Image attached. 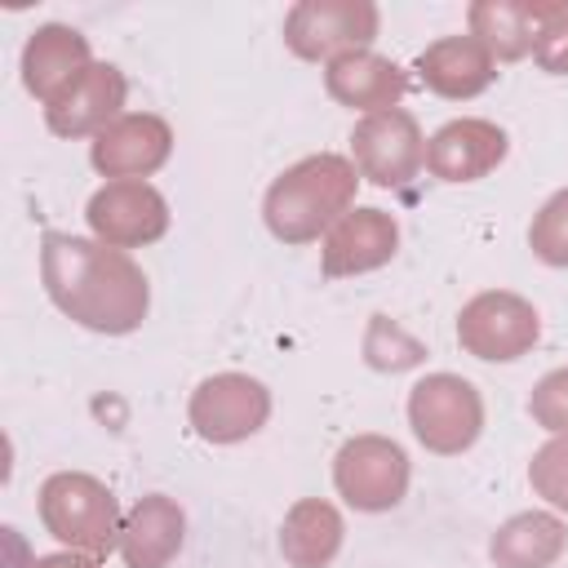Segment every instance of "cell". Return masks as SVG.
I'll return each mask as SVG.
<instances>
[{
  "label": "cell",
  "instance_id": "cell-24",
  "mask_svg": "<svg viewBox=\"0 0 568 568\" xmlns=\"http://www.w3.org/2000/svg\"><path fill=\"white\" fill-rule=\"evenodd\" d=\"M528 484L537 488V497H546L555 510H568V435H555L550 444H541L528 462Z\"/></svg>",
  "mask_w": 568,
  "mask_h": 568
},
{
  "label": "cell",
  "instance_id": "cell-12",
  "mask_svg": "<svg viewBox=\"0 0 568 568\" xmlns=\"http://www.w3.org/2000/svg\"><path fill=\"white\" fill-rule=\"evenodd\" d=\"M124 93H129L124 71L111 67V62H93L62 98H53V102L44 106V124H49L58 138H84V133L98 138L111 120H120Z\"/></svg>",
  "mask_w": 568,
  "mask_h": 568
},
{
  "label": "cell",
  "instance_id": "cell-9",
  "mask_svg": "<svg viewBox=\"0 0 568 568\" xmlns=\"http://www.w3.org/2000/svg\"><path fill=\"white\" fill-rule=\"evenodd\" d=\"M351 155L359 178H368L373 186H408L426 164V138L408 111L390 106V111L364 115L351 129Z\"/></svg>",
  "mask_w": 568,
  "mask_h": 568
},
{
  "label": "cell",
  "instance_id": "cell-25",
  "mask_svg": "<svg viewBox=\"0 0 568 568\" xmlns=\"http://www.w3.org/2000/svg\"><path fill=\"white\" fill-rule=\"evenodd\" d=\"M528 413H532L537 426H546L555 435H568V368H555L532 386Z\"/></svg>",
  "mask_w": 568,
  "mask_h": 568
},
{
  "label": "cell",
  "instance_id": "cell-20",
  "mask_svg": "<svg viewBox=\"0 0 568 568\" xmlns=\"http://www.w3.org/2000/svg\"><path fill=\"white\" fill-rule=\"evenodd\" d=\"M342 515L337 506L320 501V497H302L288 506L284 524H280V550L293 568H328L333 555L342 550Z\"/></svg>",
  "mask_w": 568,
  "mask_h": 568
},
{
  "label": "cell",
  "instance_id": "cell-4",
  "mask_svg": "<svg viewBox=\"0 0 568 568\" xmlns=\"http://www.w3.org/2000/svg\"><path fill=\"white\" fill-rule=\"evenodd\" d=\"M408 426L439 457L466 453L484 430V399L457 373H426L408 390Z\"/></svg>",
  "mask_w": 568,
  "mask_h": 568
},
{
  "label": "cell",
  "instance_id": "cell-23",
  "mask_svg": "<svg viewBox=\"0 0 568 568\" xmlns=\"http://www.w3.org/2000/svg\"><path fill=\"white\" fill-rule=\"evenodd\" d=\"M528 244H532V253H537L546 266H568V186L555 191V195L537 209V217H532V226H528Z\"/></svg>",
  "mask_w": 568,
  "mask_h": 568
},
{
  "label": "cell",
  "instance_id": "cell-2",
  "mask_svg": "<svg viewBox=\"0 0 568 568\" xmlns=\"http://www.w3.org/2000/svg\"><path fill=\"white\" fill-rule=\"evenodd\" d=\"M355 191H359V169L346 155L333 151L306 155L266 186L262 200L266 231L284 244H311L351 213Z\"/></svg>",
  "mask_w": 568,
  "mask_h": 568
},
{
  "label": "cell",
  "instance_id": "cell-18",
  "mask_svg": "<svg viewBox=\"0 0 568 568\" xmlns=\"http://www.w3.org/2000/svg\"><path fill=\"white\" fill-rule=\"evenodd\" d=\"M186 541V515L173 497L151 493L124 515L120 555L129 568H164Z\"/></svg>",
  "mask_w": 568,
  "mask_h": 568
},
{
  "label": "cell",
  "instance_id": "cell-19",
  "mask_svg": "<svg viewBox=\"0 0 568 568\" xmlns=\"http://www.w3.org/2000/svg\"><path fill=\"white\" fill-rule=\"evenodd\" d=\"M550 9L555 4H541V0H479L470 4V36H479L493 58L515 62L537 49V36Z\"/></svg>",
  "mask_w": 568,
  "mask_h": 568
},
{
  "label": "cell",
  "instance_id": "cell-11",
  "mask_svg": "<svg viewBox=\"0 0 568 568\" xmlns=\"http://www.w3.org/2000/svg\"><path fill=\"white\" fill-rule=\"evenodd\" d=\"M169 151H173V129L151 111H129L93 138L89 160L111 182H142L169 160Z\"/></svg>",
  "mask_w": 568,
  "mask_h": 568
},
{
  "label": "cell",
  "instance_id": "cell-27",
  "mask_svg": "<svg viewBox=\"0 0 568 568\" xmlns=\"http://www.w3.org/2000/svg\"><path fill=\"white\" fill-rule=\"evenodd\" d=\"M31 568H98V559L93 555H80V550H58V555L31 559Z\"/></svg>",
  "mask_w": 568,
  "mask_h": 568
},
{
  "label": "cell",
  "instance_id": "cell-21",
  "mask_svg": "<svg viewBox=\"0 0 568 568\" xmlns=\"http://www.w3.org/2000/svg\"><path fill=\"white\" fill-rule=\"evenodd\" d=\"M568 546V532L555 515L546 510H524V515H510L493 541H488V555L497 568H550Z\"/></svg>",
  "mask_w": 568,
  "mask_h": 568
},
{
  "label": "cell",
  "instance_id": "cell-6",
  "mask_svg": "<svg viewBox=\"0 0 568 568\" xmlns=\"http://www.w3.org/2000/svg\"><path fill=\"white\" fill-rule=\"evenodd\" d=\"M537 337H541L537 306L506 288L475 293L457 315V342L475 359H493V364L519 359L537 346Z\"/></svg>",
  "mask_w": 568,
  "mask_h": 568
},
{
  "label": "cell",
  "instance_id": "cell-26",
  "mask_svg": "<svg viewBox=\"0 0 568 568\" xmlns=\"http://www.w3.org/2000/svg\"><path fill=\"white\" fill-rule=\"evenodd\" d=\"M532 58H537L541 71H550V75H564V71H568V4H555V9H550L546 27H541V36H537Z\"/></svg>",
  "mask_w": 568,
  "mask_h": 568
},
{
  "label": "cell",
  "instance_id": "cell-10",
  "mask_svg": "<svg viewBox=\"0 0 568 568\" xmlns=\"http://www.w3.org/2000/svg\"><path fill=\"white\" fill-rule=\"evenodd\" d=\"M84 217L93 240L111 248H142L169 231V200L151 182H106L93 191Z\"/></svg>",
  "mask_w": 568,
  "mask_h": 568
},
{
  "label": "cell",
  "instance_id": "cell-14",
  "mask_svg": "<svg viewBox=\"0 0 568 568\" xmlns=\"http://www.w3.org/2000/svg\"><path fill=\"white\" fill-rule=\"evenodd\" d=\"M399 248V226L386 209H351L324 240V253H320V271L328 280H342V275H364V271H377L395 257Z\"/></svg>",
  "mask_w": 568,
  "mask_h": 568
},
{
  "label": "cell",
  "instance_id": "cell-22",
  "mask_svg": "<svg viewBox=\"0 0 568 568\" xmlns=\"http://www.w3.org/2000/svg\"><path fill=\"white\" fill-rule=\"evenodd\" d=\"M364 355H368V364L382 368V373H404V368L422 364L426 351H422V342L408 337L390 315H373V324H368V333H364Z\"/></svg>",
  "mask_w": 568,
  "mask_h": 568
},
{
  "label": "cell",
  "instance_id": "cell-8",
  "mask_svg": "<svg viewBox=\"0 0 568 568\" xmlns=\"http://www.w3.org/2000/svg\"><path fill=\"white\" fill-rule=\"evenodd\" d=\"M191 426L209 444H240L271 417V390L248 373H213L191 390Z\"/></svg>",
  "mask_w": 568,
  "mask_h": 568
},
{
  "label": "cell",
  "instance_id": "cell-13",
  "mask_svg": "<svg viewBox=\"0 0 568 568\" xmlns=\"http://www.w3.org/2000/svg\"><path fill=\"white\" fill-rule=\"evenodd\" d=\"M506 129L493 120H448L426 142V169L439 182H479L506 160Z\"/></svg>",
  "mask_w": 568,
  "mask_h": 568
},
{
  "label": "cell",
  "instance_id": "cell-17",
  "mask_svg": "<svg viewBox=\"0 0 568 568\" xmlns=\"http://www.w3.org/2000/svg\"><path fill=\"white\" fill-rule=\"evenodd\" d=\"M324 89L333 102L351 106V111H390L399 106V98L408 93V75L399 62L373 53V49H359V53H346L337 62H328L324 71Z\"/></svg>",
  "mask_w": 568,
  "mask_h": 568
},
{
  "label": "cell",
  "instance_id": "cell-3",
  "mask_svg": "<svg viewBox=\"0 0 568 568\" xmlns=\"http://www.w3.org/2000/svg\"><path fill=\"white\" fill-rule=\"evenodd\" d=\"M40 519L62 546L80 555L102 559L120 550V532H124L120 501L102 479L84 470H58L40 484Z\"/></svg>",
  "mask_w": 568,
  "mask_h": 568
},
{
  "label": "cell",
  "instance_id": "cell-5",
  "mask_svg": "<svg viewBox=\"0 0 568 568\" xmlns=\"http://www.w3.org/2000/svg\"><path fill=\"white\" fill-rule=\"evenodd\" d=\"M382 13L373 0H297L284 13V44L306 62H337L377 40Z\"/></svg>",
  "mask_w": 568,
  "mask_h": 568
},
{
  "label": "cell",
  "instance_id": "cell-1",
  "mask_svg": "<svg viewBox=\"0 0 568 568\" xmlns=\"http://www.w3.org/2000/svg\"><path fill=\"white\" fill-rule=\"evenodd\" d=\"M40 280L67 320L106 337L133 333L151 311V284L142 266L102 240L49 231L40 244Z\"/></svg>",
  "mask_w": 568,
  "mask_h": 568
},
{
  "label": "cell",
  "instance_id": "cell-16",
  "mask_svg": "<svg viewBox=\"0 0 568 568\" xmlns=\"http://www.w3.org/2000/svg\"><path fill=\"white\" fill-rule=\"evenodd\" d=\"M417 75L439 98H475L497 80V58L479 36H444L417 53Z\"/></svg>",
  "mask_w": 568,
  "mask_h": 568
},
{
  "label": "cell",
  "instance_id": "cell-7",
  "mask_svg": "<svg viewBox=\"0 0 568 568\" xmlns=\"http://www.w3.org/2000/svg\"><path fill=\"white\" fill-rule=\"evenodd\" d=\"M333 484L364 515L390 510L408 493V453L386 435H355L333 457Z\"/></svg>",
  "mask_w": 568,
  "mask_h": 568
},
{
  "label": "cell",
  "instance_id": "cell-15",
  "mask_svg": "<svg viewBox=\"0 0 568 568\" xmlns=\"http://www.w3.org/2000/svg\"><path fill=\"white\" fill-rule=\"evenodd\" d=\"M89 67H93L89 40H84L75 27H62V22L36 27L31 40L22 44V84H27V93H36L44 106H49L53 98H62Z\"/></svg>",
  "mask_w": 568,
  "mask_h": 568
}]
</instances>
